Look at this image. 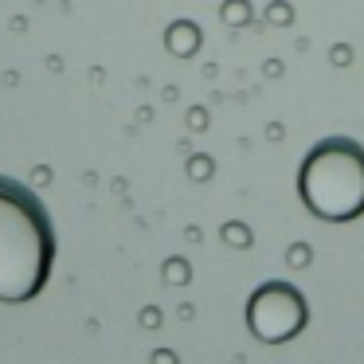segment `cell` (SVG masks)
Instances as JSON below:
<instances>
[{
  "instance_id": "cell-1",
  "label": "cell",
  "mask_w": 364,
  "mask_h": 364,
  "mask_svg": "<svg viewBox=\"0 0 364 364\" xmlns=\"http://www.w3.org/2000/svg\"><path fill=\"white\" fill-rule=\"evenodd\" d=\"M55 267V228L32 188L0 176V301L40 298Z\"/></svg>"
},
{
  "instance_id": "cell-2",
  "label": "cell",
  "mask_w": 364,
  "mask_h": 364,
  "mask_svg": "<svg viewBox=\"0 0 364 364\" xmlns=\"http://www.w3.org/2000/svg\"><path fill=\"white\" fill-rule=\"evenodd\" d=\"M298 196L325 223L364 215V145L353 137L317 141L298 168Z\"/></svg>"
},
{
  "instance_id": "cell-3",
  "label": "cell",
  "mask_w": 364,
  "mask_h": 364,
  "mask_svg": "<svg viewBox=\"0 0 364 364\" xmlns=\"http://www.w3.org/2000/svg\"><path fill=\"white\" fill-rule=\"evenodd\" d=\"M306 321H309L306 298L290 282H267L247 301V325L267 345H282V341L298 337L306 329Z\"/></svg>"
}]
</instances>
